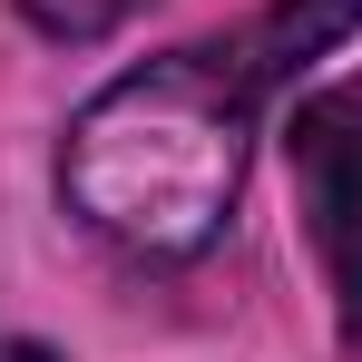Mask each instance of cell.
<instances>
[{"instance_id":"2","label":"cell","mask_w":362,"mask_h":362,"mask_svg":"<svg viewBox=\"0 0 362 362\" xmlns=\"http://www.w3.org/2000/svg\"><path fill=\"white\" fill-rule=\"evenodd\" d=\"M294 177H303V216L323 245L333 303H343V333L362 343V88H323L294 118Z\"/></svg>"},{"instance_id":"4","label":"cell","mask_w":362,"mask_h":362,"mask_svg":"<svg viewBox=\"0 0 362 362\" xmlns=\"http://www.w3.org/2000/svg\"><path fill=\"white\" fill-rule=\"evenodd\" d=\"M0 362H49V353H40V343H0Z\"/></svg>"},{"instance_id":"1","label":"cell","mask_w":362,"mask_h":362,"mask_svg":"<svg viewBox=\"0 0 362 362\" xmlns=\"http://www.w3.org/2000/svg\"><path fill=\"white\" fill-rule=\"evenodd\" d=\"M255 108H264V88L226 59V40L147 59L78 108L59 147V186L127 255H196L235 216Z\"/></svg>"},{"instance_id":"3","label":"cell","mask_w":362,"mask_h":362,"mask_svg":"<svg viewBox=\"0 0 362 362\" xmlns=\"http://www.w3.org/2000/svg\"><path fill=\"white\" fill-rule=\"evenodd\" d=\"M30 10V30H49V40H108L127 10H147V0H20Z\"/></svg>"}]
</instances>
